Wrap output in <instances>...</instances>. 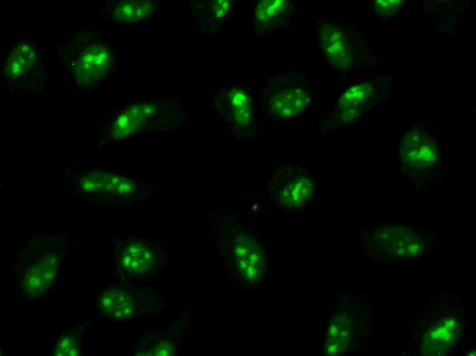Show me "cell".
Segmentation results:
<instances>
[{
    "label": "cell",
    "mask_w": 476,
    "mask_h": 356,
    "mask_svg": "<svg viewBox=\"0 0 476 356\" xmlns=\"http://www.w3.org/2000/svg\"><path fill=\"white\" fill-rule=\"evenodd\" d=\"M268 189L283 205L296 208L304 205L310 199L314 181L309 171L303 167L286 166L273 174Z\"/></svg>",
    "instance_id": "cell-1"
},
{
    "label": "cell",
    "mask_w": 476,
    "mask_h": 356,
    "mask_svg": "<svg viewBox=\"0 0 476 356\" xmlns=\"http://www.w3.org/2000/svg\"><path fill=\"white\" fill-rule=\"evenodd\" d=\"M402 168L408 174L421 176L429 173L438 162L439 153L435 141L425 131H409L399 147Z\"/></svg>",
    "instance_id": "cell-2"
},
{
    "label": "cell",
    "mask_w": 476,
    "mask_h": 356,
    "mask_svg": "<svg viewBox=\"0 0 476 356\" xmlns=\"http://www.w3.org/2000/svg\"><path fill=\"white\" fill-rule=\"evenodd\" d=\"M375 240L384 255L395 258L412 257L423 249L422 238L411 229L402 226H386L378 229Z\"/></svg>",
    "instance_id": "cell-3"
},
{
    "label": "cell",
    "mask_w": 476,
    "mask_h": 356,
    "mask_svg": "<svg viewBox=\"0 0 476 356\" xmlns=\"http://www.w3.org/2000/svg\"><path fill=\"white\" fill-rule=\"evenodd\" d=\"M75 66V79L81 86L96 82L109 68L111 55L109 49L99 42L87 47Z\"/></svg>",
    "instance_id": "cell-4"
},
{
    "label": "cell",
    "mask_w": 476,
    "mask_h": 356,
    "mask_svg": "<svg viewBox=\"0 0 476 356\" xmlns=\"http://www.w3.org/2000/svg\"><path fill=\"white\" fill-rule=\"evenodd\" d=\"M233 251L241 275L250 282H256L264 268L263 254L259 243L250 236L239 233L234 240Z\"/></svg>",
    "instance_id": "cell-5"
},
{
    "label": "cell",
    "mask_w": 476,
    "mask_h": 356,
    "mask_svg": "<svg viewBox=\"0 0 476 356\" xmlns=\"http://www.w3.org/2000/svg\"><path fill=\"white\" fill-rule=\"evenodd\" d=\"M319 44L329 62L339 68L352 62V53L343 32L332 24L323 25L319 33Z\"/></svg>",
    "instance_id": "cell-6"
},
{
    "label": "cell",
    "mask_w": 476,
    "mask_h": 356,
    "mask_svg": "<svg viewBox=\"0 0 476 356\" xmlns=\"http://www.w3.org/2000/svg\"><path fill=\"white\" fill-rule=\"evenodd\" d=\"M460 324L455 318L447 317L438 320L429 329L423 341V349L427 355H445L456 343Z\"/></svg>",
    "instance_id": "cell-7"
},
{
    "label": "cell",
    "mask_w": 476,
    "mask_h": 356,
    "mask_svg": "<svg viewBox=\"0 0 476 356\" xmlns=\"http://www.w3.org/2000/svg\"><path fill=\"white\" fill-rule=\"evenodd\" d=\"M119 268L124 272L139 275L150 271L155 264V254L140 240H131L123 245L118 257Z\"/></svg>",
    "instance_id": "cell-8"
},
{
    "label": "cell",
    "mask_w": 476,
    "mask_h": 356,
    "mask_svg": "<svg viewBox=\"0 0 476 356\" xmlns=\"http://www.w3.org/2000/svg\"><path fill=\"white\" fill-rule=\"evenodd\" d=\"M309 103V94L302 88H295L276 92L271 100L270 105L277 117L291 118L303 112Z\"/></svg>",
    "instance_id": "cell-9"
},
{
    "label": "cell",
    "mask_w": 476,
    "mask_h": 356,
    "mask_svg": "<svg viewBox=\"0 0 476 356\" xmlns=\"http://www.w3.org/2000/svg\"><path fill=\"white\" fill-rule=\"evenodd\" d=\"M56 259L50 257L33 264L27 271L24 287L27 292L33 296L43 293L55 278L56 272Z\"/></svg>",
    "instance_id": "cell-10"
},
{
    "label": "cell",
    "mask_w": 476,
    "mask_h": 356,
    "mask_svg": "<svg viewBox=\"0 0 476 356\" xmlns=\"http://www.w3.org/2000/svg\"><path fill=\"white\" fill-rule=\"evenodd\" d=\"M372 86L369 83L353 86L345 90L339 101L342 119L348 121L357 116L371 95Z\"/></svg>",
    "instance_id": "cell-11"
},
{
    "label": "cell",
    "mask_w": 476,
    "mask_h": 356,
    "mask_svg": "<svg viewBox=\"0 0 476 356\" xmlns=\"http://www.w3.org/2000/svg\"><path fill=\"white\" fill-rule=\"evenodd\" d=\"M99 307L107 316L125 319L132 316L134 309V303L127 292L113 289L105 291L100 298Z\"/></svg>",
    "instance_id": "cell-12"
},
{
    "label": "cell",
    "mask_w": 476,
    "mask_h": 356,
    "mask_svg": "<svg viewBox=\"0 0 476 356\" xmlns=\"http://www.w3.org/2000/svg\"><path fill=\"white\" fill-rule=\"evenodd\" d=\"M352 336V329L349 318L344 314L336 316L328 327L327 353L335 355L343 352L351 342Z\"/></svg>",
    "instance_id": "cell-13"
},
{
    "label": "cell",
    "mask_w": 476,
    "mask_h": 356,
    "mask_svg": "<svg viewBox=\"0 0 476 356\" xmlns=\"http://www.w3.org/2000/svg\"><path fill=\"white\" fill-rule=\"evenodd\" d=\"M35 54L32 47L26 43L17 45L6 63L5 74L18 77L25 74L34 64Z\"/></svg>",
    "instance_id": "cell-14"
},
{
    "label": "cell",
    "mask_w": 476,
    "mask_h": 356,
    "mask_svg": "<svg viewBox=\"0 0 476 356\" xmlns=\"http://www.w3.org/2000/svg\"><path fill=\"white\" fill-rule=\"evenodd\" d=\"M288 3L285 0H264L258 3L256 17L263 25L275 26L280 24L287 14Z\"/></svg>",
    "instance_id": "cell-15"
},
{
    "label": "cell",
    "mask_w": 476,
    "mask_h": 356,
    "mask_svg": "<svg viewBox=\"0 0 476 356\" xmlns=\"http://www.w3.org/2000/svg\"><path fill=\"white\" fill-rule=\"evenodd\" d=\"M229 104L235 122L240 126L249 124L252 116V108L249 95L242 90H235L229 95Z\"/></svg>",
    "instance_id": "cell-16"
},
{
    "label": "cell",
    "mask_w": 476,
    "mask_h": 356,
    "mask_svg": "<svg viewBox=\"0 0 476 356\" xmlns=\"http://www.w3.org/2000/svg\"><path fill=\"white\" fill-rule=\"evenodd\" d=\"M137 127L131 120L128 114L120 115L114 123L111 136L119 140L133 134Z\"/></svg>",
    "instance_id": "cell-17"
},
{
    "label": "cell",
    "mask_w": 476,
    "mask_h": 356,
    "mask_svg": "<svg viewBox=\"0 0 476 356\" xmlns=\"http://www.w3.org/2000/svg\"><path fill=\"white\" fill-rule=\"evenodd\" d=\"M55 355H77V342L73 338L64 337L55 348Z\"/></svg>",
    "instance_id": "cell-18"
},
{
    "label": "cell",
    "mask_w": 476,
    "mask_h": 356,
    "mask_svg": "<svg viewBox=\"0 0 476 356\" xmlns=\"http://www.w3.org/2000/svg\"><path fill=\"white\" fill-rule=\"evenodd\" d=\"M135 3L126 1L120 3L116 12V18L122 21L134 20Z\"/></svg>",
    "instance_id": "cell-19"
},
{
    "label": "cell",
    "mask_w": 476,
    "mask_h": 356,
    "mask_svg": "<svg viewBox=\"0 0 476 356\" xmlns=\"http://www.w3.org/2000/svg\"><path fill=\"white\" fill-rule=\"evenodd\" d=\"M401 3V1L397 0H379L374 1V8L378 13L386 15L393 12Z\"/></svg>",
    "instance_id": "cell-20"
},
{
    "label": "cell",
    "mask_w": 476,
    "mask_h": 356,
    "mask_svg": "<svg viewBox=\"0 0 476 356\" xmlns=\"http://www.w3.org/2000/svg\"><path fill=\"white\" fill-rule=\"evenodd\" d=\"M153 355L170 356L175 355V347L168 341H162L157 344L153 351Z\"/></svg>",
    "instance_id": "cell-21"
},
{
    "label": "cell",
    "mask_w": 476,
    "mask_h": 356,
    "mask_svg": "<svg viewBox=\"0 0 476 356\" xmlns=\"http://www.w3.org/2000/svg\"><path fill=\"white\" fill-rule=\"evenodd\" d=\"M230 1L216 0L213 3V12L217 18L223 17L230 10Z\"/></svg>",
    "instance_id": "cell-22"
},
{
    "label": "cell",
    "mask_w": 476,
    "mask_h": 356,
    "mask_svg": "<svg viewBox=\"0 0 476 356\" xmlns=\"http://www.w3.org/2000/svg\"><path fill=\"white\" fill-rule=\"evenodd\" d=\"M152 10V5L148 1L135 3L134 20H139L148 14Z\"/></svg>",
    "instance_id": "cell-23"
},
{
    "label": "cell",
    "mask_w": 476,
    "mask_h": 356,
    "mask_svg": "<svg viewBox=\"0 0 476 356\" xmlns=\"http://www.w3.org/2000/svg\"><path fill=\"white\" fill-rule=\"evenodd\" d=\"M142 112L146 118L152 116L155 112V106L149 101H146L142 104Z\"/></svg>",
    "instance_id": "cell-24"
}]
</instances>
